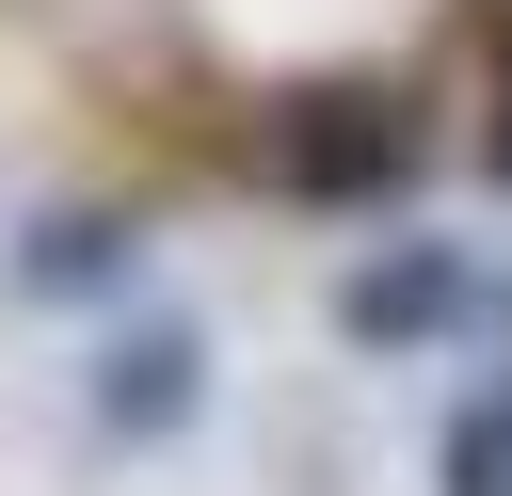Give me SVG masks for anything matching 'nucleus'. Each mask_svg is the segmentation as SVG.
Here are the masks:
<instances>
[{
    "label": "nucleus",
    "instance_id": "1",
    "mask_svg": "<svg viewBox=\"0 0 512 496\" xmlns=\"http://www.w3.org/2000/svg\"><path fill=\"white\" fill-rule=\"evenodd\" d=\"M432 160H448V128H432V96L384 80V64H320V80H272V96L240 112V176L288 192V208H400Z\"/></svg>",
    "mask_w": 512,
    "mask_h": 496
},
{
    "label": "nucleus",
    "instance_id": "2",
    "mask_svg": "<svg viewBox=\"0 0 512 496\" xmlns=\"http://www.w3.org/2000/svg\"><path fill=\"white\" fill-rule=\"evenodd\" d=\"M480 320V272H464V240H368L352 272H336V352H384V368H416L432 336H464Z\"/></svg>",
    "mask_w": 512,
    "mask_h": 496
},
{
    "label": "nucleus",
    "instance_id": "3",
    "mask_svg": "<svg viewBox=\"0 0 512 496\" xmlns=\"http://www.w3.org/2000/svg\"><path fill=\"white\" fill-rule=\"evenodd\" d=\"M80 416H96L112 448H176V432L208 416V336L160 320V304H112V336H96V368H80Z\"/></svg>",
    "mask_w": 512,
    "mask_h": 496
},
{
    "label": "nucleus",
    "instance_id": "4",
    "mask_svg": "<svg viewBox=\"0 0 512 496\" xmlns=\"http://www.w3.org/2000/svg\"><path fill=\"white\" fill-rule=\"evenodd\" d=\"M144 288V224L128 208H48L16 240V304H128Z\"/></svg>",
    "mask_w": 512,
    "mask_h": 496
},
{
    "label": "nucleus",
    "instance_id": "5",
    "mask_svg": "<svg viewBox=\"0 0 512 496\" xmlns=\"http://www.w3.org/2000/svg\"><path fill=\"white\" fill-rule=\"evenodd\" d=\"M432 496H512V368H480L432 432Z\"/></svg>",
    "mask_w": 512,
    "mask_h": 496
},
{
    "label": "nucleus",
    "instance_id": "6",
    "mask_svg": "<svg viewBox=\"0 0 512 496\" xmlns=\"http://www.w3.org/2000/svg\"><path fill=\"white\" fill-rule=\"evenodd\" d=\"M480 48H496V96H480V144H464V160L512 192V0H480Z\"/></svg>",
    "mask_w": 512,
    "mask_h": 496
}]
</instances>
